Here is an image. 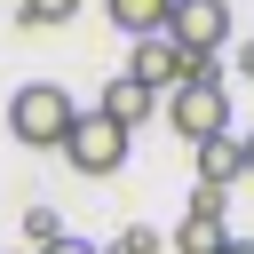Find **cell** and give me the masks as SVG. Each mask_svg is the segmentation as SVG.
Wrapping results in <instances>:
<instances>
[{"mask_svg":"<svg viewBox=\"0 0 254 254\" xmlns=\"http://www.w3.org/2000/svg\"><path fill=\"white\" fill-rule=\"evenodd\" d=\"M71 119H79V103H71L56 79H24V87L8 95V135H16L24 151H64Z\"/></svg>","mask_w":254,"mask_h":254,"instance_id":"1","label":"cell"},{"mask_svg":"<svg viewBox=\"0 0 254 254\" xmlns=\"http://www.w3.org/2000/svg\"><path fill=\"white\" fill-rule=\"evenodd\" d=\"M167 127L198 151L214 135H230V95H222V71H190L175 95H167Z\"/></svg>","mask_w":254,"mask_h":254,"instance_id":"2","label":"cell"},{"mask_svg":"<svg viewBox=\"0 0 254 254\" xmlns=\"http://www.w3.org/2000/svg\"><path fill=\"white\" fill-rule=\"evenodd\" d=\"M127 151H135V135H127V127H111L103 111H79V119H71V135H64L71 175H95V183H103V175H119V167H127Z\"/></svg>","mask_w":254,"mask_h":254,"instance_id":"3","label":"cell"},{"mask_svg":"<svg viewBox=\"0 0 254 254\" xmlns=\"http://www.w3.org/2000/svg\"><path fill=\"white\" fill-rule=\"evenodd\" d=\"M167 40H175L190 64H214V56L230 48V0H175Z\"/></svg>","mask_w":254,"mask_h":254,"instance_id":"4","label":"cell"},{"mask_svg":"<svg viewBox=\"0 0 254 254\" xmlns=\"http://www.w3.org/2000/svg\"><path fill=\"white\" fill-rule=\"evenodd\" d=\"M190 71H214V64H190V56H183V48L167 40V32H151V40H135V56H127V79H135V87H151V95H159V87L175 95V87H183Z\"/></svg>","mask_w":254,"mask_h":254,"instance_id":"5","label":"cell"},{"mask_svg":"<svg viewBox=\"0 0 254 254\" xmlns=\"http://www.w3.org/2000/svg\"><path fill=\"white\" fill-rule=\"evenodd\" d=\"M151 103H159V95H151V87H135L127 71H111V79H103V95H95V111H103L111 127H127V135L151 119Z\"/></svg>","mask_w":254,"mask_h":254,"instance_id":"6","label":"cell"},{"mask_svg":"<svg viewBox=\"0 0 254 254\" xmlns=\"http://www.w3.org/2000/svg\"><path fill=\"white\" fill-rule=\"evenodd\" d=\"M222 246H230L222 214H183V222L167 230V254H222Z\"/></svg>","mask_w":254,"mask_h":254,"instance_id":"7","label":"cell"},{"mask_svg":"<svg viewBox=\"0 0 254 254\" xmlns=\"http://www.w3.org/2000/svg\"><path fill=\"white\" fill-rule=\"evenodd\" d=\"M103 16L127 32V40H151V32H167V16H175V0H103Z\"/></svg>","mask_w":254,"mask_h":254,"instance_id":"8","label":"cell"},{"mask_svg":"<svg viewBox=\"0 0 254 254\" xmlns=\"http://www.w3.org/2000/svg\"><path fill=\"white\" fill-rule=\"evenodd\" d=\"M246 175V159H238V135H214V143H198V183L206 190H230Z\"/></svg>","mask_w":254,"mask_h":254,"instance_id":"9","label":"cell"},{"mask_svg":"<svg viewBox=\"0 0 254 254\" xmlns=\"http://www.w3.org/2000/svg\"><path fill=\"white\" fill-rule=\"evenodd\" d=\"M71 16H79V0H16V24H32V32H56Z\"/></svg>","mask_w":254,"mask_h":254,"instance_id":"10","label":"cell"},{"mask_svg":"<svg viewBox=\"0 0 254 254\" xmlns=\"http://www.w3.org/2000/svg\"><path fill=\"white\" fill-rule=\"evenodd\" d=\"M56 238H64V214H56V206H32V214H24V246H32V254H48Z\"/></svg>","mask_w":254,"mask_h":254,"instance_id":"11","label":"cell"},{"mask_svg":"<svg viewBox=\"0 0 254 254\" xmlns=\"http://www.w3.org/2000/svg\"><path fill=\"white\" fill-rule=\"evenodd\" d=\"M103 254H167V230H151V222H127Z\"/></svg>","mask_w":254,"mask_h":254,"instance_id":"12","label":"cell"},{"mask_svg":"<svg viewBox=\"0 0 254 254\" xmlns=\"http://www.w3.org/2000/svg\"><path fill=\"white\" fill-rule=\"evenodd\" d=\"M222 206H230V190H206V183L190 190V214H222Z\"/></svg>","mask_w":254,"mask_h":254,"instance_id":"13","label":"cell"},{"mask_svg":"<svg viewBox=\"0 0 254 254\" xmlns=\"http://www.w3.org/2000/svg\"><path fill=\"white\" fill-rule=\"evenodd\" d=\"M48 254H103V246H87V238H79V230H64V238H56V246H48Z\"/></svg>","mask_w":254,"mask_h":254,"instance_id":"14","label":"cell"},{"mask_svg":"<svg viewBox=\"0 0 254 254\" xmlns=\"http://www.w3.org/2000/svg\"><path fill=\"white\" fill-rule=\"evenodd\" d=\"M238 71H246V79H254V40H238Z\"/></svg>","mask_w":254,"mask_h":254,"instance_id":"15","label":"cell"},{"mask_svg":"<svg viewBox=\"0 0 254 254\" xmlns=\"http://www.w3.org/2000/svg\"><path fill=\"white\" fill-rule=\"evenodd\" d=\"M238 159H246V175H254V135H238Z\"/></svg>","mask_w":254,"mask_h":254,"instance_id":"16","label":"cell"},{"mask_svg":"<svg viewBox=\"0 0 254 254\" xmlns=\"http://www.w3.org/2000/svg\"><path fill=\"white\" fill-rule=\"evenodd\" d=\"M222 254H254V238H230V246H222Z\"/></svg>","mask_w":254,"mask_h":254,"instance_id":"17","label":"cell"}]
</instances>
